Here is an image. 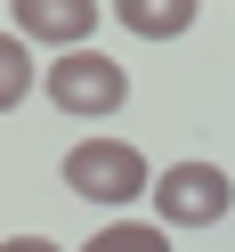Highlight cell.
I'll return each instance as SVG.
<instances>
[{
	"instance_id": "6da1fadb",
	"label": "cell",
	"mask_w": 235,
	"mask_h": 252,
	"mask_svg": "<svg viewBox=\"0 0 235 252\" xmlns=\"http://www.w3.org/2000/svg\"><path fill=\"white\" fill-rule=\"evenodd\" d=\"M65 187L89 203H138V195H154V171L130 138H81L65 155Z\"/></svg>"
},
{
	"instance_id": "7a4b0ae2",
	"label": "cell",
	"mask_w": 235,
	"mask_h": 252,
	"mask_svg": "<svg viewBox=\"0 0 235 252\" xmlns=\"http://www.w3.org/2000/svg\"><path fill=\"white\" fill-rule=\"evenodd\" d=\"M122 98H130V73L105 49H65L49 65V106L57 114H114Z\"/></svg>"
},
{
	"instance_id": "3957f363",
	"label": "cell",
	"mask_w": 235,
	"mask_h": 252,
	"mask_svg": "<svg viewBox=\"0 0 235 252\" xmlns=\"http://www.w3.org/2000/svg\"><path fill=\"white\" fill-rule=\"evenodd\" d=\"M227 203H235V179L219 163H170L162 179H154L162 228H211V220H227Z\"/></svg>"
},
{
	"instance_id": "277c9868",
	"label": "cell",
	"mask_w": 235,
	"mask_h": 252,
	"mask_svg": "<svg viewBox=\"0 0 235 252\" xmlns=\"http://www.w3.org/2000/svg\"><path fill=\"white\" fill-rule=\"evenodd\" d=\"M8 33L33 49V41H49V49H81L89 33H98V0H17L8 8Z\"/></svg>"
},
{
	"instance_id": "5b68a950",
	"label": "cell",
	"mask_w": 235,
	"mask_h": 252,
	"mask_svg": "<svg viewBox=\"0 0 235 252\" xmlns=\"http://www.w3.org/2000/svg\"><path fill=\"white\" fill-rule=\"evenodd\" d=\"M114 17L130 25L138 41H170V33H186V25H195V0H122Z\"/></svg>"
},
{
	"instance_id": "8992f818",
	"label": "cell",
	"mask_w": 235,
	"mask_h": 252,
	"mask_svg": "<svg viewBox=\"0 0 235 252\" xmlns=\"http://www.w3.org/2000/svg\"><path fill=\"white\" fill-rule=\"evenodd\" d=\"M81 252H170V228H146V220H105Z\"/></svg>"
},
{
	"instance_id": "52a82bcc",
	"label": "cell",
	"mask_w": 235,
	"mask_h": 252,
	"mask_svg": "<svg viewBox=\"0 0 235 252\" xmlns=\"http://www.w3.org/2000/svg\"><path fill=\"white\" fill-rule=\"evenodd\" d=\"M25 98H33V49H25L17 33H0V114L25 106Z\"/></svg>"
},
{
	"instance_id": "ba28073f",
	"label": "cell",
	"mask_w": 235,
	"mask_h": 252,
	"mask_svg": "<svg viewBox=\"0 0 235 252\" xmlns=\"http://www.w3.org/2000/svg\"><path fill=\"white\" fill-rule=\"evenodd\" d=\"M0 252H57V244H49V236H8Z\"/></svg>"
}]
</instances>
